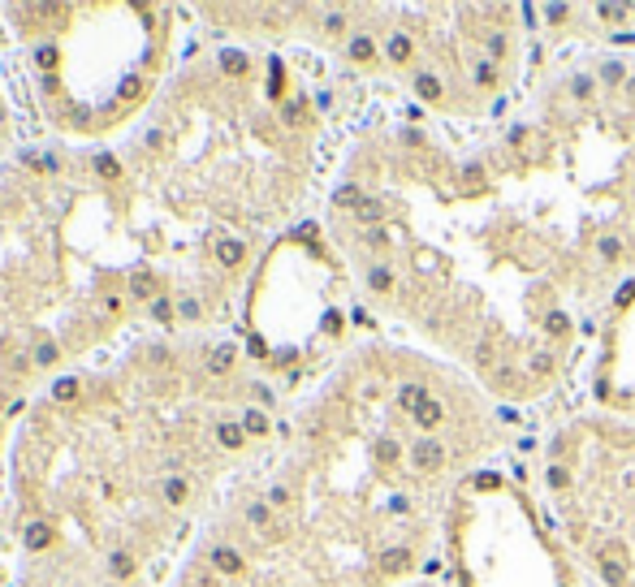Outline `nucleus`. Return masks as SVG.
<instances>
[{"instance_id":"nucleus-8","label":"nucleus","mask_w":635,"mask_h":587,"mask_svg":"<svg viewBox=\"0 0 635 587\" xmlns=\"http://www.w3.org/2000/svg\"><path fill=\"white\" fill-rule=\"evenodd\" d=\"M247 423H234V419H225V423H216V440H221V445L225 449H242V445H247Z\"/></svg>"},{"instance_id":"nucleus-5","label":"nucleus","mask_w":635,"mask_h":587,"mask_svg":"<svg viewBox=\"0 0 635 587\" xmlns=\"http://www.w3.org/2000/svg\"><path fill=\"white\" fill-rule=\"evenodd\" d=\"M566 406L635 419V276L592 316Z\"/></svg>"},{"instance_id":"nucleus-21","label":"nucleus","mask_w":635,"mask_h":587,"mask_svg":"<svg viewBox=\"0 0 635 587\" xmlns=\"http://www.w3.org/2000/svg\"><path fill=\"white\" fill-rule=\"evenodd\" d=\"M139 91H143V78H125V83H121V91H117V95H121V100H134V95H139Z\"/></svg>"},{"instance_id":"nucleus-13","label":"nucleus","mask_w":635,"mask_h":587,"mask_svg":"<svg viewBox=\"0 0 635 587\" xmlns=\"http://www.w3.org/2000/svg\"><path fill=\"white\" fill-rule=\"evenodd\" d=\"M242 423H247L251 436H268V411H264V406H251V411L242 415Z\"/></svg>"},{"instance_id":"nucleus-15","label":"nucleus","mask_w":635,"mask_h":587,"mask_svg":"<svg viewBox=\"0 0 635 587\" xmlns=\"http://www.w3.org/2000/svg\"><path fill=\"white\" fill-rule=\"evenodd\" d=\"M52 398H57V402H74V398H78V380H74V376L57 380V384H52Z\"/></svg>"},{"instance_id":"nucleus-24","label":"nucleus","mask_w":635,"mask_h":587,"mask_svg":"<svg viewBox=\"0 0 635 587\" xmlns=\"http://www.w3.org/2000/svg\"><path fill=\"white\" fill-rule=\"evenodd\" d=\"M411 587H445V579H441V575H436V570H432L428 579H419V583H411Z\"/></svg>"},{"instance_id":"nucleus-2","label":"nucleus","mask_w":635,"mask_h":587,"mask_svg":"<svg viewBox=\"0 0 635 587\" xmlns=\"http://www.w3.org/2000/svg\"><path fill=\"white\" fill-rule=\"evenodd\" d=\"M359 74L385 78L402 104L428 121L476 134L497 125L523 100L541 43L527 5H354L350 30L337 43Z\"/></svg>"},{"instance_id":"nucleus-4","label":"nucleus","mask_w":635,"mask_h":587,"mask_svg":"<svg viewBox=\"0 0 635 587\" xmlns=\"http://www.w3.org/2000/svg\"><path fill=\"white\" fill-rule=\"evenodd\" d=\"M436 575L445 587H588L553 531L518 449L476 466L454 488Z\"/></svg>"},{"instance_id":"nucleus-11","label":"nucleus","mask_w":635,"mask_h":587,"mask_svg":"<svg viewBox=\"0 0 635 587\" xmlns=\"http://www.w3.org/2000/svg\"><path fill=\"white\" fill-rule=\"evenodd\" d=\"M234 358H238V350H234V346H216V350H212V363H208V371H212V376H225V371L234 367Z\"/></svg>"},{"instance_id":"nucleus-25","label":"nucleus","mask_w":635,"mask_h":587,"mask_svg":"<svg viewBox=\"0 0 635 587\" xmlns=\"http://www.w3.org/2000/svg\"><path fill=\"white\" fill-rule=\"evenodd\" d=\"M152 316H156V320H169V302L156 298V302H152Z\"/></svg>"},{"instance_id":"nucleus-6","label":"nucleus","mask_w":635,"mask_h":587,"mask_svg":"<svg viewBox=\"0 0 635 587\" xmlns=\"http://www.w3.org/2000/svg\"><path fill=\"white\" fill-rule=\"evenodd\" d=\"M212 570H216L221 579H238V575H247V553L234 548V544H216V548H212Z\"/></svg>"},{"instance_id":"nucleus-22","label":"nucleus","mask_w":635,"mask_h":587,"mask_svg":"<svg viewBox=\"0 0 635 587\" xmlns=\"http://www.w3.org/2000/svg\"><path fill=\"white\" fill-rule=\"evenodd\" d=\"M30 165H35V169H43V173H57V169H61V160H57V156H35Z\"/></svg>"},{"instance_id":"nucleus-7","label":"nucleus","mask_w":635,"mask_h":587,"mask_svg":"<svg viewBox=\"0 0 635 587\" xmlns=\"http://www.w3.org/2000/svg\"><path fill=\"white\" fill-rule=\"evenodd\" d=\"M212 255H216L221 268H238L242 259H247V242H242V238H221L216 247H212Z\"/></svg>"},{"instance_id":"nucleus-3","label":"nucleus","mask_w":635,"mask_h":587,"mask_svg":"<svg viewBox=\"0 0 635 587\" xmlns=\"http://www.w3.org/2000/svg\"><path fill=\"white\" fill-rule=\"evenodd\" d=\"M527 466L588 587H635V419L562 406L536 428Z\"/></svg>"},{"instance_id":"nucleus-1","label":"nucleus","mask_w":635,"mask_h":587,"mask_svg":"<svg viewBox=\"0 0 635 587\" xmlns=\"http://www.w3.org/2000/svg\"><path fill=\"white\" fill-rule=\"evenodd\" d=\"M329 212L367 307L536 432L635 276V48H541L523 100L476 134L394 100Z\"/></svg>"},{"instance_id":"nucleus-20","label":"nucleus","mask_w":635,"mask_h":587,"mask_svg":"<svg viewBox=\"0 0 635 587\" xmlns=\"http://www.w3.org/2000/svg\"><path fill=\"white\" fill-rule=\"evenodd\" d=\"M177 311H182V320H199V316H203V302L182 298V307H177Z\"/></svg>"},{"instance_id":"nucleus-10","label":"nucleus","mask_w":635,"mask_h":587,"mask_svg":"<svg viewBox=\"0 0 635 587\" xmlns=\"http://www.w3.org/2000/svg\"><path fill=\"white\" fill-rule=\"evenodd\" d=\"M22 540H26V548H48V544H52V527H48V523H26L22 527Z\"/></svg>"},{"instance_id":"nucleus-17","label":"nucleus","mask_w":635,"mask_h":587,"mask_svg":"<svg viewBox=\"0 0 635 587\" xmlns=\"http://www.w3.org/2000/svg\"><path fill=\"white\" fill-rule=\"evenodd\" d=\"M35 61H39V70H48V74H52V70H57V61H61V52H57L52 43H43L39 52H35Z\"/></svg>"},{"instance_id":"nucleus-16","label":"nucleus","mask_w":635,"mask_h":587,"mask_svg":"<svg viewBox=\"0 0 635 587\" xmlns=\"http://www.w3.org/2000/svg\"><path fill=\"white\" fill-rule=\"evenodd\" d=\"M165 501H169V505H182V501H186V480H177V475L165 480Z\"/></svg>"},{"instance_id":"nucleus-23","label":"nucleus","mask_w":635,"mask_h":587,"mask_svg":"<svg viewBox=\"0 0 635 587\" xmlns=\"http://www.w3.org/2000/svg\"><path fill=\"white\" fill-rule=\"evenodd\" d=\"M9 367H13V371H26V367H30V358L13 350V354H9Z\"/></svg>"},{"instance_id":"nucleus-9","label":"nucleus","mask_w":635,"mask_h":587,"mask_svg":"<svg viewBox=\"0 0 635 587\" xmlns=\"http://www.w3.org/2000/svg\"><path fill=\"white\" fill-rule=\"evenodd\" d=\"M221 74H230V78H247V74H251V56H247V52H238V48H225V52H221Z\"/></svg>"},{"instance_id":"nucleus-12","label":"nucleus","mask_w":635,"mask_h":587,"mask_svg":"<svg viewBox=\"0 0 635 587\" xmlns=\"http://www.w3.org/2000/svg\"><path fill=\"white\" fill-rule=\"evenodd\" d=\"M130 294H134V298H160V294H156V276L152 272H134V276H130Z\"/></svg>"},{"instance_id":"nucleus-14","label":"nucleus","mask_w":635,"mask_h":587,"mask_svg":"<svg viewBox=\"0 0 635 587\" xmlns=\"http://www.w3.org/2000/svg\"><path fill=\"white\" fill-rule=\"evenodd\" d=\"M108 575H112V579H130V575H134V557H130L125 548L112 553V557H108Z\"/></svg>"},{"instance_id":"nucleus-19","label":"nucleus","mask_w":635,"mask_h":587,"mask_svg":"<svg viewBox=\"0 0 635 587\" xmlns=\"http://www.w3.org/2000/svg\"><path fill=\"white\" fill-rule=\"evenodd\" d=\"M35 363H39V367H48V363H57V346H52V341H43V346L35 350Z\"/></svg>"},{"instance_id":"nucleus-18","label":"nucleus","mask_w":635,"mask_h":587,"mask_svg":"<svg viewBox=\"0 0 635 587\" xmlns=\"http://www.w3.org/2000/svg\"><path fill=\"white\" fill-rule=\"evenodd\" d=\"M95 173H100V177H108V182H112V177H121V165H117L112 156H100V160H95Z\"/></svg>"}]
</instances>
